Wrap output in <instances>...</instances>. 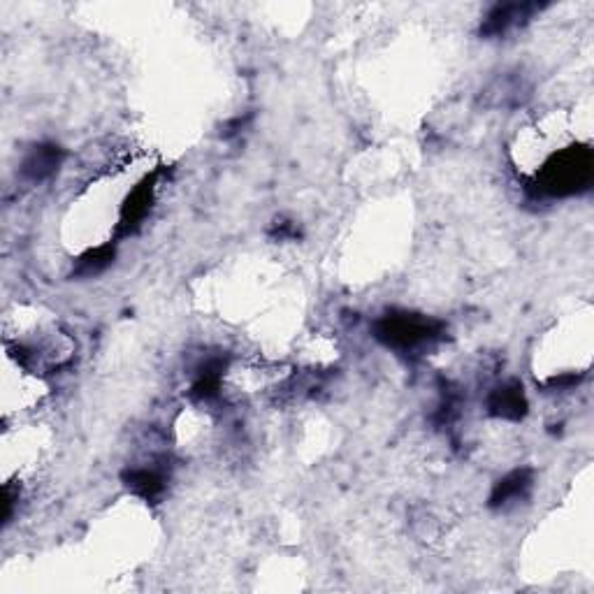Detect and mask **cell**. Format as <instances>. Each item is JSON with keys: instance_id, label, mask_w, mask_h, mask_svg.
Here are the masks:
<instances>
[{"instance_id": "cell-1", "label": "cell", "mask_w": 594, "mask_h": 594, "mask_svg": "<svg viewBox=\"0 0 594 594\" xmlns=\"http://www.w3.org/2000/svg\"><path fill=\"white\" fill-rule=\"evenodd\" d=\"M594 177V156L590 147H567L541 165L532 191L541 198H569L588 191Z\"/></svg>"}, {"instance_id": "cell-2", "label": "cell", "mask_w": 594, "mask_h": 594, "mask_svg": "<svg viewBox=\"0 0 594 594\" xmlns=\"http://www.w3.org/2000/svg\"><path fill=\"white\" fill-rule=\"evenodd\" d=\"M446 335V325L437 318L409 311H388L379 321H374V337L383 346L404 356H416L441 342Z\"/></svg>"}, {"instance_id": "cell-3", "label": "cell", "mask_w": 594, "mask_h": 594, "mask_svg": "<svg viewBox=\"0 0 594 594\" xmlns=\"http://www.w3.org/2000/svg\"><path fill=\"white\" fill-rule=\"evenodd\" d=\"M158 177H161V172H154V175L144 177L140 184L130 191L126 202L121 205L117 237H128L144 219H147L149 209H151V205H154Z\"/></svg>"}, {"instance_id": "cell-4", "label": "cell", "mask_w": 594, "mask_h": 594, "mask_svg": "<svg viewBox=\"0 0 594 594\" xmlns=\"http://www.w3.org/2000/svg\"><path fill=\"white\" fill-rule=\"evenodd\" d=\"M541 10V5L536 3H504L495 5L485 17L481 26L483 38H502L513 28L525 24L527 19H532V14Z\"/></svg>"}, {"instance_id": "cell-5", "label": "cell", "mask_w": 594, "mask_h": 594, "mask_svg": "<svg viewBox=\"0 0 594 594\" xmlns=\"http://www.w3.org/2000/svg\"><path fill=\"white\" fill-rule=\"evenodd\" d=\"M527 395L523 383L511 381L488 395V414L502 420H523L527 416Z\"/></svg>"}, {"instance_id": "cell-6", "label": "cell", "mask_w": 594, "mask_h": 594, "mask_svg": "<svg viewBox=\"0 0 594 594\" xmlns=\"http://www.w3.org/2000/svg\"><path fill=\"white\" fill-rule=\"evenodd\" d=\"M534 485V472L532 469H513L511 474H506L502 481L495 483V488L490 492V509H506L513 502H520L532 492Z\"/></svg>"}, {"instance_id": "cell-7", "label": "cell", "mask_w": 594, "mask_h": 594, "mask_svg": "<svg viewBox=\"0 0 594 594\" xmlns=\"http://www.w3.org/2000/svg\"><path fill=\"white\" fill-rule=\"evenodd\" d=\"M63 149L56 147V144H38V147H33L28 151L24 163H21V177L26 181H33V184H38V181H45L54 175L56 170H59V165L63 163Z\"/></svg>"}, {"instance_id": "cell-8", "label": "cell", "mask_w": 594, "mask_h": 594, "mask_svg": "<svg viewBox=\"0 0 594 594\" xmlns=\"http://www.w3.org/2000/svg\"><path fill=\"white\" fill-rule=\"evenodd\" d=\"M123 483L135 497L144 499V502H156L165 492L168 474L161 467H133L123 472Z\"/></svg>"}, {"instance_id": "cell-9", "label": "cell", "mask_w": 594, "mask_h": 594, "mask_svg": "<svg viewBox=\"0 0 594 594\" xmlns=\"http://www.w3.org/2000/svg\"><path fill=\"white\" fill-rule=\"evenodd\" d=\"M223 372H226V360L221 358H209L198 367V374H195L193 386L188 390L193 402H212L219 397Z\"/></svg>"}, {"instance_id": "cell-10", "label": "cell", "mask_w": 594, "mask_h": 594, "mask_svg": "<svg viewBox=\"0 0 594 594\" xmlns=\"http://www.w3.org/2000/svg\"><path fill=\"white\" fill-rule=\"evenodd\" d=\"M112 260H114V246L112 244L96 246V249H89L84 253V256L77 258L75 267H72V277H77V279L98 277L100 272H105L107 267L112 265Z\"/></svg>"}]
</instances>
